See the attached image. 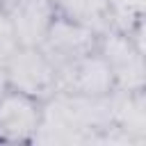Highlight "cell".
Listing matches in <instances>:
<instances>
[{"label":"cell","instance_id":"obj_9","mask_svg":"<svg viewBox=\"0 0 146 146\" xmlns=\"http://www.w3.org/2000/svg\"><path fill=\"white\" fill-rule=\"evenodd\" d=\"M11 89V84H9V78H7V71H5V66L0 64V98L7 94Z\"/></svg>","mask_w":146,"mask_h":146},{"label":"cell","instance_id":"obj_8","mask_svg":"<svg viewBox=\"0 0 146 146\" xmlns=\"http://www.w3.org/2000/svg\"><path fill=\"white\" fill-rule=\"evenodd\" d=\"M16 46H18V41L14 36V30H11V25H9L2 7H0V64L16 50Z\"/></svg>","mask_w":146,"mask_h":146},{"label":"cell","instance_id":"obj_3","mask_svg":"<svg viewBox=\"0 0 146 146\" xmlns=\"http://www.w3.org/2000/svg\"><path fill=\"white\" fill-rule=\"evenodd\" d=\"M43 116V100L9 89L0 98V144H32Z\"/></svg>","mask_w":146,"mask_h":146},{"label":"cell","instance_id":"obj_6","mask_svg":"<svg viewBox=\"0 0 146 146\" xmlns=\"http://www.w3.org/2000/svg\"><path fill=\"white\" fill-rule=\"evenodd\" d=\"M18 46H41L52 21V0H0Z\"/></svg>","mask_w":146,"mask_h":146},{"label":"cell","instance_id":"obj_2","mask_svg":"<svg viewBox=\"0 0 146 146\" xmlns=\"http://www.w3.org/2000/svg\"><path fill=\"white\" fill-rule=\"evenodd\" d=\"M2 66L11 89L25 91L39 100H46L57 91V71L41 46H16Z\"/></svg>","mask_w":146,"mask_h":146},{"label":"cell","instance_id":"obj_4","mask_svg":"<svg viewBox=\"0 0 146 146\" xmlns=\"http://www.w3.org/2000/svg\"><path fill=\"white\" fill-rule=\"evenodd\" d=\"M57 91L89 96V98H103L116 91L114 78L110 66L105 64L103 55L98 50L57 68Z\"/></svg>","mask_w":146,"mask_h":146},{"label":"cell","instance_id":"obj_7","mask_svg":"<svg viewBox=\"0 0 146 146\" xmlns=\"http://www.w3.org/2000/svg\"><path fill=\"white\" fill-rule=\"evenodd\" d=\"M55 16L82 25L96 34L114 30L116 0H52Z\"/></svg>","mask_w":146,"mask_h":146},{"label":"cell","instance_id":"obj_1","mask_svg":"<svg viewBox=\"0 0 146 146\" xmlns=\"http://www.w3.org/2000/svg\"><path fill=\"white\" fill-rule=\"evenodd\" d=\"M98 52L112 71L119 91H144V43L125 32L110 30L98 39Z\"/></svg>","mask_w":146,"mask_h":146},{"label":"cell","instance_id":"obj_5","mask_svg":"<svg viewBox=\"0 0 146 146\" xmlns=\"http://www.w3.org/2000/svg\"><path fill=\"white\" fill-rule=\"evenodd\" d=\"M98 39L100 34L82 27V25H75L66 18H59L55 16L43 43H41V50L48 55V59L52 62L55 71L98 50Z\"/></svg>","mask_w":146,"mask_h":146}]
</instances>
